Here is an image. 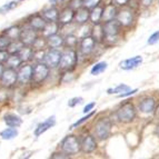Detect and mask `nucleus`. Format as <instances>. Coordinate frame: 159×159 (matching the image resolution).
Listing matches in <instances>:
<instances>
[{
  "mask_svg": "<svg viewBox=\"0 0 159 159\" xmlns=\"http://www.w3.org/2000/svg\"><path fill=\"white\" fill-rule=\"evenodd\" d=\"M121 25L117 19H112L102 24L103 28V41H106L109 45L116 43L120 37L121 32Z\"/></svg>",
  "mask_w": 159,
  "mask_h": 159,
  "instance_id": "f257e3e1",
  "label": "nucleus"
},
{
  "mask_svg": "<svg viewBox=\"0 0 159 159\" xmlns=\"http://www.w3.org/2000/svg\"><path fill=\"white\" fill-rule=\"evenodd\" d=\"M60 149L67 155H76L79 151H81V141L75 135H69L61 140Z\"/></svg>",
  "mask_w": 159,
  "mask_h": 159,
  "instance_id": "f03ea898",
  "label": "nucleus"
},
{
  "mask_svg": "<svg viewBox=\"0 0 159 159\" xmlns=\"http://www.w3.org/2000/svg\"><path fill=\"white\" fill-rule=\"evenodd\" d=\"M78 62V53L74 48H68L66 51L61 55L60 62H59V68L64 71H70L76 67Z\"/></svg>",
  "mask_w": 159,
  "mask_h": 159,
  "instance_id": "7ed1b4c3",
  "label": "nucleus"
},
{
  "mask_svg": "<svg viewBox=\"0 0 159 159\" xmlns=\"http://www.w3.org/2000/svg\"><path fill=\"white\" fill-rule=\"evenodd\" d=\"M117 119L120 122L128 124L131 122L136 117V108L131 102H126L120 106V108L116 111Z\"/></svg>",
  "mask_w": 159,
  "mask_h": 159,
  "instance_id": "20e7f679",
  "label": "nucleus"
},
{
  "mask_svg": "<svg viewBox=\"0 0 159 159\" xmlns=\"http://www.w3.org/2000/svg\"><path fill=\"white\" fill-rule=\"evenodd\" d=\"M95 136L100 140H105L110 136L111 122L108 118H100L95 124Z\"/></svg>",
  "mask_w": 159,
  "mask_h": 159,
  "instance_id": "39448f33",
  "label": "nucleus"
},
{
  "mask_svg": "<svg viewBox=\"0 0 159 159\" xmlns=\"http://www.w3.org/2000/svg\"><path fill=\"white\" fill-rule=\"evenodd\" d=\"M50 74V68L45 62H37L34 66V74H32V84H43Z\"/></svg>",
  "mask_w": 159,
  "mask_h": 159,
  "instance_id": "423d86ee",
  "label": "nucleus"
},
{
  "mask_svg": "<svg viewBox=\"0 0 159 159\" xmlns=\"http://www.w3.org/2000/svg\"><path fill=\"white\" fill-rule=\"evenodd\" d=\"M0 84L3 88H11L16 86V84H18V74L16 69L7 67L0 76Z\"/></svg>",
  "mask_w": 159,
  "mask_h": 159,
  "instance_id": "0eeeda50",
  "label": "nucleus"
},
{
  "mask_svg": "<svg viewBox=\"0 0 159 159\" xmlns=\"http://www.w3.org/2000/svg\"><path fill=\"white\" fill-rule=\"evenodd\" d=\"M61 55H62V52L60 50H58V48H49L46 51L43 62H45L50 69H55L59 66Z\"/></svg>",
  "mask_w": 159,
  "mask_h": 159,
  "instance_id": "6e6552de",
  "label": "nucleus"
},
{
  "mask_svg": "<svg viewBox=\"0 0 159 159\" xmlns=\"http://www.w3.org/2000/svg\"><path fill=\"white\" fill-rule=\"evenodd\" d=\"M18 74V84L20 85H27L32 80V74H34V66L28 62H24L17 70Z\"/></svg>",
  "mask_w": 159,
  "mask_h": 159,
  "instance_id": "1a4fd4ad",
  "label": "nucleus"
},
{
  "mask_svg": "<svg viewBox=\"0 0 159 159\" xmlns=\"http://www.w3.org/2000/svg\"><path fill=\"white\" fill-rule=\"evenodd\" d=\"M96 45H97V41L91 36L82 37L79 41V52L85 57L89 56L96 49Z\"/></svg>",
  "mask_w": 159,
  "mask_h": 159,
  "instance_id": "9d476101",
  "label": "nucleus"
},
{
  "mask_svg": "<svg viewBox=\"0 0 159 159\" xmlns=\"http://www.w3.org/2000/svg\"><path fill=\"white\" fill-rule=\"evenodd\" d=\"M37 32L38 31H36L34 29H32L31 27H29V26L26 27V28L21 29L19 40H20L25 46H32L34 41H36V39L38 38Z\"/></svg>",
  "mask_w": 159,
  "mask_h": 159,
  "instance_id": "9b49d317",
  "label": "nucleus"
},
{
  "mask_svg": "<svg viewBox=\"0 0 159 159\" xmlns=\"http://www.w3.org/2000/svg\"><path fill=\"white\" fill-rule=\"evenodd\" d=\"M116 19L122 27H130L135 21V15L131 9H122L118 11Z\"/></svg>",
  "mask_w": 159,
  "mask_h": 159,
  "instance_id": "f8f14e48",
  "label": "nucleus"
},
{
  "mask_svg": "<svg viewBox=\"0 0 159 159\" xmlns=\"http://www.w3.org/2000/svg\"><path fill=\"white\" fill-rule=\"evenodd\" d=\"M81 151L85 154H91L97 149V140L95 136L93 135H86L82 137L81 140Z\"/></svg>",
  "mask_w": 159,
  "mask_h": 159,
  "instance_id": "ddd939ff",
  "label": "nucleus"
},
{
  "mask_svg": "<svg viewBox=\"0 0 159 159\" xmlns=\"http://www.w3.org/2000/svg\"><path fill=\"white\" fill-rule=\"evenodd\" d=\"M75 13L76 10L72 9L70 6L64 8L59 13V18H58V22L61 27L66 26V25H70L75 19Z\"/></svg>",
  "mask_w": 159,
  "mask_h": 159,
  "instance_id": "4468645a",
  "label": "nucleus"
},
{
  "mask_svg": "<svg viewBox=\"0 0 159 159\" xmlns=\"http://www.w3.org/2000/svg\"><path fill=\"white\" fill-rule=\"evenodd\" d=\"M55 125H56V117L55 116L49 117V118H47V119L45 120V121L40 122L39 125L37 126V128L34 129V136H36V137H39V136H41L43 134H45L47 130L52 128Z\"/></svg>",
  "mask_w": 159,
  "mask_h": 159,
  "instance_id": "2eb2a0df",
  "label": "nucleus"
},
{
  "mask_svg": "<svg viewBox=\"0 0 159 159\" xmlns=\"http://www.w3.org/2000/svg\"><path fill=\"white\" fill-rule=\"evenodd\" d=\"M47 25V20L43 17V15H34L28 19V26L31 27L36 31H43Z\"/></svg>",
  "mask_w": 159,
  "mask_h": 159,
  "instance_id": "dca6fc26",
  "label": "nucleus"
},
{
  "mask_svg": "<svg viewBox=\"0 0 159 159\" xmlns=\"http://www.w3.org/2000/svg\"><path fill=\"white\" fill-rule=\"evenodd\" d=\"M74 20L78 26L87 24L90 20V11H89V9L85 8V7H81V8L77 9L76 13H75Z\"/></svg>",
  "mask_w": 159,
  "mask_h": 159,
  "instance_id": "f3484780",
  "label": "nucleus"
},
{
  "mask_svg": "<svg viewBox=\"0 0 159 159\" xmlns=\"http://www.w3.org/2000/svg\"><path fill=\"white\" fill-rule=\"evenodd\" d=\"M141 62H143V57L135 56L133 58H128L125 59V60H122L119 64V67L122 70H131V69L137 68Z\"/></svg>",
  "mask_w": 159,
  "mask_h": 159,
  "instance_id": "a211bd4d",
  "label": "nucleus"
},
{
  "mask_svg": "<svg viewBox=\"0 0 159 159\" xmlns=\"http://www.w3.org/2000/svg\"><path fill=\"white\" fill-rule=\"evenodd\" d=\"M156 108V100L152 97H146L139 102V110L143 114H151Z\"/></svg>",
  "mask_w": 159,
  "mask_h": 159,
  "instance_id": "6ab92c4d",
  "label": "nucleus"
},
{
  "mask_svg": "<svg viewBox=\"0 0 159 159\" xmlns=\"http://www.w3.org/2000/svg\"><path fill=\"white\" fill-rule=\"evenodd\" d=\"M118 15V10H117V6L115 3H108L106 7H103V12H102V21L106 22L109 20L117 18Z\"/></svg>",
  "mask_w": 159,
  "mask_h": 159,
  "instance_id": "aec40b11",
  "label": "nucleus"
},
{
  "mask_svg": "<svg viewBox=\"0 0 159 159\" xmlns=\"http://www.w3.org/2000/svg\"><path fill=\"white\" fill-rule=\"evenodd\" d=\"M46 39H47V46L49 48H60L65 45V38L60 34H55Z\"/></svg>",
  "mask_w": 159,
  "mask_h": 159,
  "instance_id": "412c9836",
  "label": "nucleus"
},
{
  "mask_svg": "<svg viewBox=\"0 0 159 159\" xmlns=\"http://www.w3.org/2000/svg\"><path fill=\"white\" fill-rule=\"evenodd\" d=\"M59 10L56 7H49V8L45 9L41 12L43 18L47 20V22H52V21H58L59 18Z\"/></svg>",
  "mask_w": 159,
  "mask_h": 159,
  "instance_id": "4be33fe9",
  "label": "nucleus"
},
{
  "mask_svg": "<svg viewBox=\"0 0 159 159\" xmlns=\"http://www.w3.org/2000/svg\"><path fill=\"white\" fill-rule=\"evenodd\" d=\"M60 28H61V26L59 25L58 21L47 22V25H46V27L43 28V30L41 32H43V37L48 38V37H50V36H52V34H58V31H59Z\"/></svg>",
  "mask_w": 159,
  "mask_h": 159,
  "instance_id": "5701e85b",
  "label": "nucleus"
},
{
  "mask_svg": "<svg viewBox=\"0 0 159 159\" xmlns=\"http://www.w3.org/2000/svg\"><path fill=\"white\" fill-rule=\"evenodd\" d=\"M3 120H5V124L8 127H20L22 125V119L21 117L17 116L15 114H7L3 117Z\"/></svg>",
  "mask_w": 159,
  "mask_h": 159,
  "instance_id": "b1692460",
  "label": "nucleus"
},
{
  "mask_svg": "<svg viewBox=\"0 0 159 159\" xmlns=\"http://www.w3.org/2000/svg\"><path fill=\"white\" fill-rule=\"evenodd\" d=\"M34 49L31 46H24L22 49L19 51V57L21 58L22 62H29L34 59Z\"/></svg>",
  "mask_w": 159,
  "mask_h": 159,
  "instance_id": "393cba45",
  "label": "nucleus"
},
{
  "mask_svg": "<svg viewBox=\"0 0 159 159\" xmlns=\"http://www.w3.org/2000/svg\"><path fill=\"white\" fill-rule=\"evenodd\" d=\"M24 64L21 60V58L19 57L18 53H11L9 55L7 60H6V65L9 68H13V69H18L19 67Z\"/></svg>",
  "mask_w": 159,
  "mask_h": 159,
  "instance_id": "a878e982",
  "label": "nucleus"
},
{
  "mask_svg": "<svg viewBox=\"0 0 159 159\" xmlns=\"http://www.w3.org/2000/svg\"><path fill=\"white\" fill-rule=\"evenodd\" d=\"M102 12H103V7H100V6H97L93 9H91L90 21L93 25L100 24V21H102Z\"/></svg>",
  "mask_w": 159,
  "mask_h": 159,
  "instance_id": "bb28decb",
  "label": "nucleus"
},
{
  "mask_svg": "<svg viewBox=\"0 0 159 159\" xmlns=\"http://www.w3.org/2000/svg\"><path fill=\"white\" fill-rule=\"evenodd\" d=\"M20 32H21V29L19 26H11L9 28L3 31V34L6 36H8L11 40H18L19 37H20Z\"/></svg>",
  "mask_w": 159,
  "mask_h": 159,
  "instance_id": "cd10ccee",
  "label": "nucleus"
},
{
  "mask_svg": "<svg viewBox=\"0 0 159 159\" xmlns=\"http://www.w3.org/2000/svg\"><path fill=\"white\" fill-rule=\"evenodd\" d=\"M91 37L99 43V41H103V28L101 24H96L93 28L91 29Z\"/></svg>",
  "mask_w": 159,
  "mask_h": 159,
  "instance_id": "c85d7f7f",
  "label": "nucleus"
},
{
  "mask_svg": "<svg viewBox=\"0 0 159 159\" xmlns=\"http://www.w3.org/2000/svg\"><path fill=\"white\" fill-rule=\"evenodd\" d=\"M0 136H1L3 140H11V139H13L15 137L18 136V130H17L16 127H9L7 129L2 130L0 133Z\"/></svg>",
  "mask_w": 159,
  "mask_h": 159,
  "instance_id": "c756f323",
  "label": "nucleus"
},
{
  "mask_svg": "<svg viewBox=\"0 0 159 159\" xmlns=\"http://www.w3.org/2000/svg\"><path fill=\"white\" fill-rule=\"evenodd\" d=\"M107 68H108V64H107L106 61H100V62H97L96 65H93L90 72L93 76H97V75L102 74Z\"/></svg>",
  "mask_w": 159,
  "mask_h": 159,
  "instance_id": "7c9ffc66",
  "label": "nucleus"
},
{
  "mask_svg": "<svg viewBox=\"0 0 159 159\" xmlns=\"http://www.w3.org/2000/svg\"><path fill=\"white\" fill-rule=\"evenodd\" d=\"M24 46L25 45L19 39L18 40H12V41H11V43L9 45L7 51H8L9 55H11V53H19V51L21 50Z\"/></svg>",
  "mask_w": 159,
  "mask_h": 159,
  "instance_id": "2f4dec72",
  "label": "nucleus"
},
{
  "mask_svg": "<svg viewBox=\"0 0 159 159\" xmlns=\"http://www.w3.org/2000/svg\"><path fill=\"white\" fill-rule=\"evenodd\" d=\"M79 45V40H78V37H76L75 34H67V37L65 38V45L67 48H76Z\"/></svg>",
  "mask_w": 159,
  "mask_h": 159,
  "instance_id": "473e14b6",
  "label": "nucleus"
},
{
  "mask_svg": "<svg viewBox=\"0 0 159 159\" xmlns=\"http://www.w3.org/2000/svg\"><path fill=\"white\" fill-rule=\"evenodd\" d=\"M95 114H96V110H91L90 112L86 114V116H84L82 118H80L79 120H77V121L75 122V124H72V125L70 126V128H69V129H75V128H77V127H79V126H81L84 122L88 121V120L90 119L91 117L95 116Z\"/></svg>",
  "mask_w": 159,
  "mask_h": 159,
  "instance_id": "72a5a7b5",
  "label": "nucleus"
},
{
  "mask_svg": "<svg viewBox=\"0 0 159 159\" xmlns=\"http://www.w3.org/2000/svg\"><path fill=\"white\" fill-rule=\"evenodd\" d=\"M18 2L19 1H17V0H12V1H9V2L5 3L3 6L0 7V13H1V15H5V13H8L9 11L13 10L15 8H17Z\"/></svg>",
  "mask_w": 159,
  "mask_h": 159,
  "instance_id": "f704fd0d",
  "label": "nucleus"
},
{
  "mask_svg": "<svg viewBox=\"0 0 159 159\" xmlns=\"http://www.w3.org/2000/svg\"><path fill=\"white\" fill-rule=\"evenodd\" d=\"M128 90H130L129 86L125 85V84H120V85H118L116 88L108 89V93H109V95H111V93H117V95H119V93H126V91H128Z\"/></svg>",
  "mask_w": 159,
  "mask_h": 159,
  "instance_id": "c9c22d12",
  "label": "nucleus"
},
{
  "mask_svg": "<svg viewBox=\"0 0 159 159\" xmlns=\"http://www.w3.org/2000/svg\"><path fill=\"white\" fill-rule=\"evenodd\" d=\"M32 48H34V50H39V49H45L46 47H48L47 46V39H46L45 37H38L37 39H36V41L34 43V45L31 46Z\"/></svg>",
  "mask_w": 159,
  "mask_h": 159,
  "instance_id": "e433bc0d",
  "label": "nucleus"
},
{
  "mask_svg": "<svg viewBox=\"0 0 159 159\" xmlns=\"http://www.w3.org/2000/svg\"><path fill=\"white\" fill-rule=\"evenodd\" d=\"M12 40L8 37V36H6L5 34H0V50H6L8 49L9 45L11 43Z\"/></svg>",
  "mask_w": 159,
  "mask_h": 159,
  "instance_id": "4c0bfd02",
  "label": "nucleus"
},
{
  "mask_svg": "<svg viewBox=\"0 0 159 159\" xmlns=\"http://www.w3.org/2000/svg\"><path fill=\"white\" fill-rule=\"evenodd\" d=\"M100 2H101V0H82V7L88 8L90 10V9H93L95 7L99 6Z\"/></svg>",
  "mask_w": 159,
  "mask_h": 159,
  "instance_id": "58836bf2",
  "label": "nucleus"
},
{
  "mask_svg": "<svg viewBox=\"0 0 159 159\" xmlns=\"http://www.w3.org/2000/svg\"><path fill=\"white\" fill-rule=\"evenodd\" d=\"M82 101H84V98H82V97H75V98H71L68 101V106L74 108V107H76L77 105L81 103Z\"/></svg>",
  "mask_w": 159,
  "mask_h": 159,
  "instance_id": "ea45409f",
  "label": "nucleus"
},
{
  "mask_svg": "<svg viewBox=\"0 0 159 159\" xmlns=\"http://www.w3.org/2000/svg\"><path fill=\"white\" fill-rule=\"evenodd\" d=\"M159 41V31H156V32H154V34H151L150 37H149V39H148V45H150V46H152V45H155V43H157Z\"/></svg>",
  "mask_w": 159,
  "mask_h": 159,
  "instance_id": "a19ab883",
  "label": "nucleus"
},
{
  "mask_svg": "<svg viewBox=\"0 0 159 159\" xmlns=\"http://www.w3.org/2000/svg\"><path fill=\"white\" fill-rule=\"evenodd\" d=\"M70 7L75 10H77V9L81 8L82 7V0H71V2H70Z\"/></svg>",
  "mask_w": 159,
  "mask_h": 159,
  "instance_id": "79ce46f5",
  "label": "nucleus"
},
{
  "mask_svg": "<svg viewBox=\"0 0 159 159\" xmlns=\"http://www.w3.org/2000/svg\"><path fill=\"white\" fill-rule=\"evenodd\" d=\"M138 91V89H130V90H128V91H126V93H119L118 95V97L119 98H126V97H129V96H131V95H134V93H136Z\"/></svg>",
  "mask_w": 159,
  "mask_h": 159,
  "instance_id": "37998d69",
  "label": "nucleus"
},
{
  "mask_svg": "<svg viewBox=\"0 0 159 159\" xmlns=\"http://www.w3.org/2000/svg\"><path fill=\"white\" fill-rule=\"evenodd\" d=\"M96 106V102H90V103H88V105H86L85 108H84V114H88V112H90L91 110H93V108H95Z\"/></svg>",
  "mask_w": 159,
  "mask_h": 159,
  "instance_id": "c03bdc74",
  "label": "nucleus"
},
{
  "mask_svg": "<svg viewBox=\"0 0 159 159\" xmlns=\"http://www.w3.org/2000/svg\"><path fill=\"white\" fill-rule=\"evenodd\" d=\"M9 53L8 51L6 50H0V62L2 64V62H6V60H7V58H8Z\"/></svg>",
  "mask_w": 159,
  "mask_h": 159,
  "instance_id": "a18cd8bd",
  "label": "nucleus"
},
{
  "mask_svg": "<svg viewBox=\"0 0 159 159\" xmlns=\"http://www.w3.org/2000/svg\"><path fill=\"white\" fill-rule=\"evenodd\" d=\"M50 158H69V155L65 154L64 151H61L60 154H52Z\"/></svg>",
  "mask_w": 159,
  "mask_h": 159,
  "instance_id": "49530a36",
  "label": "nucleus"
},
{
  "mask_svg": "<svg viewBox=\"0 0 159 159\" xmlns=\"http://www.w3.org/2000/svg\"><path fill=\"white\" fill-rule=\"evenodd\" d=\"M130 0H112V3H115L116 6H126L127 3H129Z\"/></svg>",
  "mask_w": 159,
  "mask_h": 159,
  "instance_id": "de8ad7c7",
  "label": "nucleus"
},
{
  "mask_svg": "<svg viewBox=\"0 0 159 159\" xmlns=\"http://www.w3.org/2000/svg\"><path fill=\"white\" fill-rule=\"evenodd\" d=\"M152 1H154V0H140V5L143 6V7H149V6L152 3Z\"/></svg>",
  "mask_w": 159,
  "mask_h": 159,
  "instance_id": "09e8293b",
  "label": "nucleus"
},
{
  "mask_svg": "<svg viewBox=\"0 0 159 159\" xmlns=\"http://www.w3.org/2000/svg\"><path fill=\"white\" fill-rule=\"evenodd\" d=\"M62 1H65V0H49V2H50L52 6H56V5H58V3L62 2Z\"/></svg>",
  "mask_w": 159,
  "mask_h": 159,
  "instance_id": "8fccbe9b",
  "label": "nucleus"
},
{
  "mask_svg": "<svg viewBox=\"0 0 159 159\" xmlns=\"http://www.w3.org/2000/svg\"><path fill=\"white\" fill-rule=\"evenodd\" d=\"M3 70H5V68H3L2 64H1V62H0V76H1V75H2Z\"/></svg>",
  "mask_w": 159,
  "mask_h": 159,
  "instance_id": "3c124183",
  "label": "nucleus"
},
{
  "mask_svg": "<svg viewBox=\"0 0 159 159\" xmlns=\"http://www.w3.org/2000/svg\"><path fill=\"white\" fill-rule=\"evenodd\" d=\"M156 134L158 135V137H159V124L157 125V127H156Z\"/></svg>",
  "mask_w": 159,
  "mask_h": 159,
  "instance_id": "603ef678",
  "label": "nucleus"
},
{
  "mask_svg": "<svg viewBox=\"0 0 159 159\" xmlns=\"http://www.w3.org/2000/svg\"><path fill=\"white\" fill-rule=\"evenodd\" d=\"M17 1H24V0H17Z\"/></svg>",
  "mask_w": 159,
  "mask_h": 159,
  "instance_id": "864d4df0",
  "label": "nucleus"
},
{
  "mask_svg": "<svg viewBox=\"0 0 159 159\" xmlns=\"http://www.w3.org/2000/svg\"><path fill=\"white\" fill-rule=\"evenodd\" d=\"M158 110H159V109H158Z\"/></svg>",
  "mask_w": 159,
  "mask_h": 159,
  "instance_id": "5fc2aeb1",
  "label": "nucleus"
}]
</instances>
